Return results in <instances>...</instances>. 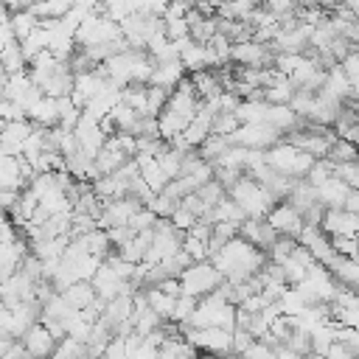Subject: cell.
Masks as SVG:
<instances>
[{"instance_id": "obj_1", "label": "cell", "mask_w": 359, "mask_h": 359, "mask_svg": "<svg viewBox=\"0 0 359 359\" xmlns=\"http://www.w3.org/2000/svg\"><path fill=\"white\" fill-rule=\"evenodd\" d=\"M210 264L222 272V278L227 283L236 286L241 280H250L252 275H258L266 266V252L258 250L255 244H250L247 238L236 236V238H230L224 247H219L210 255Z\"/></svg>"}, {"instance_id": "obj_2", "label": "cell", "mask_w": 359, "mask_h": 359, "mask_svg": "<svg viewBox=\"0 0 359 359\" xmlns=\"http://www.w3.org/2000/svg\"><path fill=\"white\" fill-rule=\"evenodd\" d=\"M199 104H202V98L196 95V90H194L191 79H185V81H182V84L168 95V101H165L163 112L157 115L160 137H163L165 143H171L174 137H180V135L188 129V123L194 121V115L199 112Z\"/></svg>"}, {"instance_id": "obj_3", "label": "cell", "mask_w": 359, "mask_h": 359, "mask_svg": "<svg viewBox=\"0 0 359 359\" xmlns=\"http://www.w3.org/2000/svg\"><path fill=\"white\" fill-rule=\"evenodd\" d=\"M227 196L247 213V219H266L269 210L278 205V199L272 196L269 188H264L258 180H252L250 174H244L241 180H236L227 188Z\"/></svg>"}, {"instance_id": "obj_4", "label": "cell", "mask_w": 359, "mask_h": 359, "mask_svg": "<svg viewBox=\"0 0 359 359\" xmlns=\"http://www.w3.org/2000/svg\"><path fill=\"white\" fill-rule=\"evenodd\" d=\"M264 160H266L269 168H275L278 174H283V177H289V180H306L309 168L314 165V157L306 154V151H300V149L292 146L289 140H280V143H275L272 149H266V151H264Z\"/></svg>"}, {"instance_id": "obj_5", "label": "cell", "mask_w": 359, "mask_h": 359, "mask_svg": "<svg viewBox=\"0 0 359 359\" xmlns=\"http://www.w3.org/2000/svg\"><path fill=\"white\" fill-rule=\"evenodd\" d=\"M222 283H224V278H222V272H219L210 261H196V264H191V266L180 275V289H182V294L196 297V300L208 297V294L216 292Z\"/></svg>"}, {"instance_id": "obj_6", "label": "cell", "mask_w": 359, "mask_h": 359, "mask_svg": "<svg viewBox=\"0 0 359 359\" xmlns=\"http://www.w3.org/2000/svg\"><path fill=\"white\" fill-rule=\"evenodd\" d=\"M283 135L269 126V123H241L233 135H230V143L233 146H244V149H258V151H266L272 149L275 143H280Z\"/></svg>"}, {"instance_id": "obj_7", "label": "cell", "mask_w": 359, "mask_h": 359, "mask_svg": "<svg viewBox=\"0 0 359 359\" xmlns=\"http://www.w3.org/2000/svg\"><path fill=\"white\" fill-rule=\"evenodd\" d=\"M266 222H269V227H272L278 236H286V238H297V236L303 233V227H306L303 213H300L297 208H292L289 202H278V205L269 210Z\"/></svg>"}, {"instance_id": "obj_8", "label": "cell", "mask_w": 359, "mask_h": 359, "mask_svg": "<svg viewBox=\"0 0 359 359\" xmlns=\"http://www.w3.org/2000/svg\"><path fill=\"white\" fill-rule=\"evenodd\" d=\"M323 233L328 238H359V213H351L345 208H331L325 210L323 222H320Z\"/></svg>"}, {"instance_id": "obj_9", "label": "cell", "mask_w": 359, "mask_h": 359, "mask_svg": "<svg viewBox=\"0 0 359 359\" xmlns=\"http://www.w3.org/2000/svg\"><path fill=\"white\" fill-rule=\"evenodd\" d=\"M20 345L25 348V353H28L31 359H48V356L56 351L59 339L50 334V328H48L45 323H34V325L22 334Z\"/></svg>"}, {"instance_id": "obj_10", "label": "cell", "mask_w": 359, "mask_h": 359, "mask_svg": "<svg viewBox=\"0 0 359 359\" xmlns=\"http://www.w3.org/2000/svg\"><path fill=\"white\" fill-rule=\"evenodd\" d=\"M331 320H334V325L359 331V292L339 289V294L331 300Z\"/></svg>"}, {"instance_id": "obj_11", "label": "cell", "mask_w": 359, "mask_h": 359, "mask_svg": "<svg viewBox=\"0 0 359 359\" xmlns=\"http://www.w3.org/2000/svg\"><path fill=\"white\" fill-rule=\"evenodd\" d=\"M230 59L238 65V67H264L269 62H275V56L255 39H247V42H233L230 48Z\"/></svg>"}, {"instance_id": "obj_12", "label": "cell", "mask_w": 359, "mask_h": 359, "mask_svg": "<svg viewBox=\"0 0 359 359\" xmlns=\"http://www.w3.org/2000/svg\"><path fill=\"white\" fill-rule=\"evenodd\" d=\"M31 132H34V123L31 121H8L3 126V132H0V151L3 154H11V157H20Z\"/></svg>"}, {"instance_id": "obj_13", "label": "cell", "mask_w": 359, "mask_h": 359, "mask_svg": "<svg viewBox=\"0 0 359 359\" xmlns=\"http://www.w3.org/2000/svg\"><path fill=\"white\" fill-rule=\"evenodd\" d=\"M185 73H188V70L182 67V62H180V59H171V62H157L149 84H154V87H163V90L174 93V90H177V87H180V84L188 79Z\"/></svg>"}, {"instance_id": "obj_14", "label": "cell", "mask_w": 359, "mask_h": 359, "mask_svg": "<svg viewBox=\"0 0 359 359\" xmlns=\"http://www.w3.org/2000/svg\"><path fill=\"white\" fill-rule=\"evenodd\" d=\"M238 236H241V238H247L250 244H255V247H258V250H264V252H266V250L280 238V236L269 227V222H266V219H247V222L238 227Z\"/></svg>"}, {"instance_id": "obj_15", "label": "cell", "mask_w": 359, "mask_h": 359, "mask_svg": "<svg viewBox=\"0 0 359 359\" xmlns=\"http://www.w3.org/2000/svg\"><path fill=\"white\" fill-rule=\"evenodd\" d=\"M320 95H325V98H331V101H345L348 95H353V84H351V79L345 76L342 65H334L331 70H325V81H323Z\"/></svg>"}, {"instance_id": "obj_16", "label": "cell", "mask_w": 359, "mask_h": 359, "mask_svg": "<svg viewBox=\"0 0 359 359\" xmlns=\"http://www.w3.org/2000/svg\"><path fill=\"white\" fill-rule=\"evenodd\" d=\"M348 194H351V188H348L339 177H331V180H325V182L317 188V199H320V205H323L325 210H331V208H345Z\"/></svg>"}, {"instance_id": "obj_17", "label": "cell", "mask_w": 359, "mask_h": 359, "mask_svg": "<svg viewBox=\"0 0 359 359\" xmlns=\"http://www.w3.org/2000/svg\"><path fill=\"white\" fill-rule=\"evenodd\" d=\"M62 294H65V300H67V303H70L76 311H84V309H90V306L95 303V297H98L90 280H76L73 286L62 289Z\"/></svg>"}, {"instance_id": "obj_18", "label": "cell", "mask_w": 359, "mask_h": 359, "mask_svg": "<svg viewBox=\"0 0 359 359\" xmlns=\"http://www.w3.org/2000/svg\"><path fill=\"white\" fill-rule=\"evenodd\" d=\"M266 112L269 104L264 98H241V104L236 107L238 123H266Z\"/></svg>"}, {"instance_id": "obj_19", "label": "cell", "mask_w": 359, "mask_h": 359, "mask_svg": "<svg viewBox=\"0 0 359 359\" xmlns=\"http://www.w3.org/2000/svg\"><path fill=\"white\" fill-rule=\"evenodd\" d=\"M294 93H297V90H294L292 79L278 73V76L272 79V84L264 87V101H266V104H292Z\"/></svg>"}, {"instance_id": "obj_20", "label": "cell", "mask_w": 359, "mask_h": 359, "mask_svg": "<svg viewBox=\"0 0 359 359\" xmlns=\"http://www.w3.org/2000/svg\"><path fill=\"white\" fill-rule=\"evenodd\" d=\"M0 67H3L8 76H14V73H25L28 59H25V53H22V48H20L17 39L8 42V45L0 50Z\"/></svg>"}, {"instance_id": "obj_21", "label": "cell", "mask_w": 359, "mask_h": 359, "mask_svg": "<svg viewBox=\"0 0 359 359\" xmlns=\"http://www.w3.org/2000/svg\"><path fill=\"white\" fill-rule=\"evenodd\" d=\"M8 25H11V34H14V39L17 42H22L36 25H39V17L31 11V8H22V11H17V14H11V20H8Z\"/></svg>"}, {"instance_id": "obj_22", "label": "cell", "mask_w": 359, "mask_h": 359, "mask_svg": "<svg viewBox=\"0 0 359 359\" xmlns=\"http://www.w3.org/2000/svg\"><path fill=\"white\" fill-rule=\"evenodd\" d=\"M230 146H233V143H230V137L210 135V137H208V140H205V143H202L196 151H199V157H202L205 163H210V165H213V163H216V160H219V157H222V154H224Z\"/></svg>"}, {"instance_id": "obj_23", "label": "cell", "mask_w": 359, "mask_h": 359, "mask_svg": "<svg viewBox=\"0 0 359 359\" xmlns=\"http://www.w3.org/2000/svg\"><path fill=\"white\" fill-rule=\"evenodd\" d=\"M48 359H90V356H87V345H81V342L65 337V339H59L56 351H53Z\"/></svg>"}, {"instance_id": "obj_24", "label": "cell", "mask_w": 359, "mask_h": 359, "mask_svg": "<svg viewBox=\"0 0 359 359\" xmlns=\"http://www.w3.org/2000/svg\"><path fill=\"white\" fill-rule=\"evenodd\" d=\"M328 160L337 165V163H353V160H359V146L356 143H348V140H342V137H337L334 140V146H331V151H328Z\"/></svg>"}, {"instance_id": "obj_25", "label": "cell", "mask_w": 359, "mask_h": 359, "mask_svg": "<svg viewBox=\"0 0 359 359\" xmlns=\"http://www.w3.org/2000/svg\"><path fill=\"white\" fill-rule=\"evenodd\" d=\"M238 126H241V123H238L236 112H216V118H213V135L230 137V135H233Z\"/></svg>"}, {"instance_id": "obj_26", "label": "cell", "mask_w": 359, "mask_h": 359, "mask_svg": "<svg viewBox=\"0 0 359 359\" xmlns=\"http://www.w3.org/2000/svg\"><path fill=\"white\" fill-rule=\"evenodd\" d=\"M334 177H339L348 188H356L359 191V160H353V163H337L334 165Z\"/></svg>"}, {"instance_id": "obj_27", "label": "cell", "mask_w": 359, "mask_h": 359, "mask_svg": "<svg viewBox=\"0 0 359 359\" xmlns=\"http://www.w3.org/2000/svg\"><path fill=\"white\" fill-rule=\"evenodd\" d=\"M196 222H199V219H196V216H194L191 210H185L182 205H180V208H177V210L171 213V224H174V227H177L180 233H188V230H191V227H194Z\"/></svg>"}, {"instance_id": "obj_28", "label": "cell", "mask_w": 359, "mask_h": 359, "mask_svg": "<svg viewBox=\"0 0 359 359\" xmlns=\"http://www.w3.org/2000/svg\"><path fill=\"white\" fill-rule=\"evenodd\" d=\"M0 359H31V356L25 353V348H22L20 342H14V345H11V348H8V351H6Z\"/></svg>"}, {"instance_id": "obj_29", "label": "cell", "mask_w": 359, "mask_h": 359, "mask_svg": "<svg viewBox=\"0 0 359 359\" xmlns=\"http://www.w3.org/2000/svg\"><path fill=\"white\" fill-rule=\"evenodd\" d=\"M14 342H17L14 337H8L6 331H0V356H3V353H6V351H8L11 345H14Z\"/></svg>"}, {"instance_id": "obj_30", "label": "cell", "mask_w": 359, "mask_h": 359, "mask_svg": "<svg viewBox=\"0 0 359 359\" xmlns=\"http://www.w3.org/2000/svg\"><path fill=\"white\" fill-rule=\"evenodd\" d=\"M339 6H345V8H351L353 14H359V0H339Z\"/></svg>"}, {"instance_id": "obj_31", "label": "cell", "mask_w": 359, "mask_h": 359, "mask_svg": "<svg viewBox=\"0 0 359 359\" xmlns=\"http://www.w3.org/2000/svg\"><path fill=\"white\" fill-rule=\"evenodd\" d=\"M303 359H328L325 353H309V356H303Z\"/></svg>"}, {"instance_id": "obj_32", "label": "cell", "mask_w": 359, "mask_h": 359, "mask_svg": "<svg viewBox=\"0 0 359 359\" xmlns=\"http://www.w3.org/2000/svg\"><path fill=\"white\" fill-rule=\"evenodd\" d=\"M168 3H180V0H168Z\"/></svg>"}]
</instances>
